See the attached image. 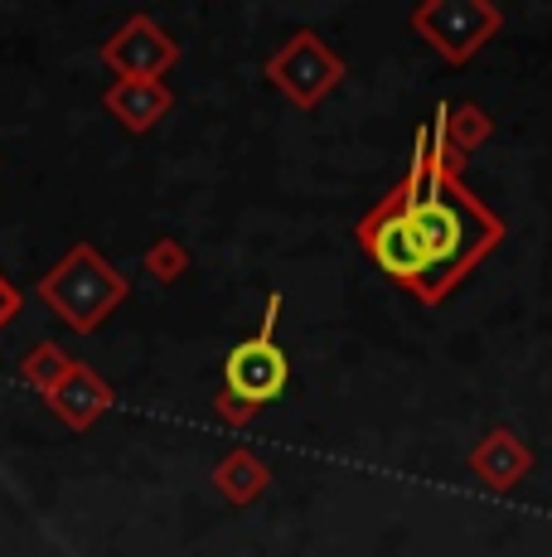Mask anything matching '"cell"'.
Masks as SVG:
<instances>
[{
    "mask_svg": "<svg viewBox=\"0 0 552 557\" xmlns=\"http://www.w3.org/2000/svg\"><path fill=\"white\" fill-rule=\"evenodd\" d=\"M427 136H422L407 185L364 223V248L378 257L388 276L417 286L427 301H437L499 238V223L437 165L427 170Z\"/></svg>",
    "mask_w": 552,
    "mask_h": 557,
    "instance_id": "obj_1",
    "label": "cell"
},
{
    "mask_svg": "<svg viewBox=\"0 0 552 557\" xmlns=\"http://www.w3.org/2000/svg\"><path fill=\"white\" fill-rule=\"evenodd\" d=\"M276 315H281V296H272L267 301V325L258 330L252 339H242L238 349L228 355V369H223V407L238 417H248L252 407L272 403L286 393V379H291V369H286V355L276 349Z\"/></svg>",
    "mask_w": 552,
    "mask_h": 557,
    "instance_id": "obj_2",
    "label": "cell"
},
{
    "mask_svg": "<svg viewBox=\"0 0 552 557\" xmlns=\"http://www.w3.org/2000/svg\"><path fill=\"white\" fill-rule=\"evenodd\" d=\"M49 301H54L63 310V320L78 330H92L102 315H108V306L116 301V296H126V282H116L112 267L98 262V252L83 248L73 252L68 262L59 267V276L45 286Z\"/></svg>",
    "mask_w": 552,
    "mask_h": 557,
    "instance_id": "obj_3",
    "label": "cell"
},
{
    "mask_svg": "<svg viewBox=\"0 0 552 557\" xmlns=\"http://www.w3.org/2000/svg\"><path fill=\"white\" fill-rule=\"evenodd\" d=\"M417 25L427 29L437 45L451 53V59H465L480 35L494 29V10H480V5H431V10H417Z\"/></svg>",
    "mask_w": 552,
    "mask_h": 557,
    "instance_id": "obj_4",
    "label": "cell"
},
{
    "mask_svg": "<svg viewBox=\"0 0 552 557\" xmlns=\"http://www.w3.org/2000/svg\"><path fill=\"white\" fill-rule=\"evenodd\" d=\"M108 102H112V112L126 116V126H151L155 116L170 107L165 88H155V83H146V88H131V83H122V88H116Z\"/></svg>",
    "mask_w": 552,
    "mask_h": 557,
    "instance_id": "obj_5",
    "label": "cell"
},
{
    "mask_svg": "<svg viewBox=\"0 0 552 557\" xmlns=\"http://www.w3.org/2000/svg\"><path fill=\"white\" fill-rule=\"evenodd\" d=\"M15 310H20V296H15V286H10V282H0V325H5V320L15 315Z\"/></svg>",
    "mask_w": 552,
    "mask_h": 557,
    "instance_id": "obj_6",
    "label": "cell"
}]
</instances>
